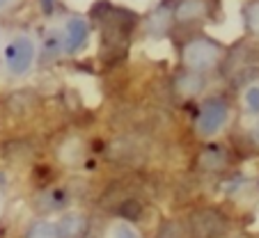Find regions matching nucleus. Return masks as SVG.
I'll return each mask as SVG.
<instances>
[{
	"mask_svg": "<svg viewBox=\"0 0 259 238\" xmlns=\"http://www.w3.org/2000/svg\"><path fill=\"white\" fill-rule=\"evenodd\" d=\"M167 16H170V14H167ZM167 16H165V12H156V14L152 16V21H149V28H152V30H158V32H161L163 25L167 23Z\"/></svg>",
	"mask_w": 259,
	"mask_h": 238,
	"instance_id": "2eb2a0df",
	"label": "nucleus"
},
{
	"mask_svg": "<svg viewBox=\"0 0 259 238\" xmlns=\"http://www.w3.org/2000/svg\"><path fill=\"white\" fill-rule=\"evenodd\" d=\"M220 58V49L209 41V39H197L184 49V62L193 71H206L211 69Z\"/></svg>",
	"mask_w": 259,
	"mask_h": 238,
	"instance_id": "f257e3e1",
	"label": "nucleus"
},
{
	"mask_svg": "<svg viewBox=\"0 0 259 238\" xmlns=\"http://www.w3.org/2000/svg\"><path fill=\"white\" fill-rule=\"evenodd\" d=\"M0 3H3V0H0Z\"/></svg>",
	"mask_w": 259,
	"mask_h": 238,
	"instance_id": "412c9836",
	"label": "nucleus"
},
{
	"mask_svg": "<svg viewBox=\"0 0 259 238\" xmlns=\"http://www.w3.org/2000/svg\"><path fill=\"white\" fill-rule=\"evenodd\" d=\"M248 23L252 30H259V5H252L248 12Z\"/></svg>",
	"mask_w": 259,
	"mask_h": 238,
	"instance_id": "dca6fc26",
	"label": "nucleus"
},
{
	"mask_svg": "<svg viewBox=\"0 0 259 238\" xmlns=\"http://www.w3.org/2000/svg\"><path fill=\"white\" fill-rule=\"evenodd\" d=\"M177 87H179L184 94H197L202 87H204V78H202L200 71H186L179 80H177Z\"/></svg>",
	"mask_w": 259,
	"mask_h": 238,
	"instance_id": "6e6552de",
	"label": "nucleus"
},
{
	"mask_svg": "<svg viewBox=\"0 0 259 238\" xmlns=\"http://www.w3.org/2000/svg\"><path fill=\"white\" fill-rule=\"evenodd\" d=\"M227 122V106L218 99H211L202 106L200 110V119H197V126H200L202 135H213L223 128V124Z\"/></svg>",
	"mask_w": 259,
	"mask_h": 238,
	"instance_id": "20e7f679",
	"label": "nucleus"
},
{
	"mask_svg": "<svg viewBox=\"0 0 259 238\" xmlns=\"http://www.w3.org/2000/svg\"><path fill=\"white\" fill-rule=\"evenodd\" d=\"M119 215H124V218H128V220H136L138 215H140V204H138L136 200H126L124 206L119 209Z\"/></svg>",
	"mask_w": 259,
	"mask_h": 238,
	"instance_id": "4468645a",
	"label": "nucleus"
},
{
	"mask_svg": "<svg viewBox=\"0 0 259 238\" xmlns=\"http://www.w3.org/2000/svg\"><path fill=\"white\" fill-rule=\"evenodd\" d=\"M245 103H248V110L250 112L259 115V87H257V85H252V87L245 92Z\"/></svg>",
	"mask_w": 259,
	"mask_h": 238,
	"instance_id": "ddd939ff",
	"label": "nucleus"
},
{
	"mask_svg": "<svg viewBox=\"0 0 259 238\" xmlns=\"http://www.w3.org/2000/svg\"><path fill=\"white\" fill-rule=\"evenodd\" d=\"M115 238H138V233L131 231L128 227H119L117 231H115Z\"/></svg>",
	"mask_w": 259,
	"mask_h": 238,
	"instance_id": "f3484780",
	"label": "nucleus"
},
{
	"mask_svg": "<svg viewBox=\"0 0 259 238\" xmlns=\"http://www.w3.org/2000/svg\"><path fill=\"white\" fill-rule=\"evenodd\" d=\"M193 238H218L225 231V218L213 209H200L188 220Z\"/></svg>",
	"mask_w": 259,
	"mask_h": 238,
	"instance_id": "f03ea898",
	"label": "nucleus"
},
{
	"mask_svg": "<svg viewBox=\"0 0 259 238\" xmlns=\"http://www.w3.org/2000/svg\"><path fill=\"white\" fill-rule=\"evenodd\" d=\"M202 14H204V3H202V0H186V3H181V7L177 10V19H181V21L200 19Z\"/></svg>",
	"mask_w": 259,
	"mask_h": 238,
	"instance_id": "1a4fd4ad",
	"label": "nucleus"
},
{
	"mask_svg": "<svg viewBox=\"0 0 259 238\" xmlns=\"http://www.w3.org/2000/svg\"><path fill=\"white\" fill-rule=\"evenodd\" d=\"M60 238H80V233L85 231V218L83 215H64L58 224Z\"/></svg>",
	"mask_w": 259,
	"mask_h": 238,
	"instance_id": "0eeeda50",
	"label": "nucleus"
},
{
	"mask_svg": "<svg viewBox=\"0 0 259 238\" xmlns=\"http://www.w3.org/2000/svg\"><path fill=\"white\" fill-rule=\"evenodd\" d=\"M25 238H60V231L51 222H34L28 229V236Z\"/></svg>",
	"mask_w": 259,
	"mask_h": 238,
	"instance_id": "9b49d317",
	"label": "nucleus"
},
{
	"mask_svg": "<svg viewBox=\"0 0 259 238\" xmlns=\"http://www.w3.org/2000/svg\"><path fill=\"white\" fill-rule=\"evenodd\" d=\"M88 23H85L80 16H73V19H69L67 23V37H64V51L67 53H76V51L83 49V44L88 41Z\"/></svg>",
	"mask_w": 259,
	"mask_h": 238,
	"instance_id": "39448f33",
	"label": "nucleus"
},
{
	"mask_svg": "<svg viewBox=\"0 0 259 238\" xmlns=\"http://www.w3.org/2000/svg\"><path fill=\"white\" fill-rule=\"evenodd\" d=\"M175 229H177V227H175V224H172V222H170V224H165V227L161 229V238H179V236H177V233H172V231H175Z\"/></svg>",
	"mask_w": 259,
	"mask_h": 238,
	"instance_id": "a211bd4d",
	"label": "nucleus"
},
{
	"mask_svg": "<svg viewBox=\"0 0 259 238\" xmlns=\"http://www.w3.org/2000/svg\"><path fill=\"white\" fill-rule=\"evenodd\" d=\"M252 135H254V140L259 142V124H257V128H254V133H252Z\"/></svg>",
	"mask_w": 259,
	"mask_h": 238,
	"instance_id": "aec40b11",
	"label": "nucleus"
},
{
	"mask_svg": "<svg viewBox=\"0 0 259 238\" xmlns=\"http://www.w3.org/2000/svg\"><path fill=\"white\" fill-rule=\"evenodd\" d=\"M32 103H34V99L30 97L28 92H16L14 97L10 99V108L19 115V112H28L30 108H32Z\"/></svg>",
	"mask_w": 259,
	"mask_h": 238,
	"instance_id": "f8f14e48",
	"label": "nucleus"
},
{
	"mask_svg": "<svg viewBox=\"0 0 259 238\" xmlns=\"http://www.w3.org/2000/svg\"><path fill=\"white\" fill-rule=\"evenodd\" d=\"M225 163H227V151L223 149L220 145L204 147V151L200 154V165L204 167V170H209V172L225 167Z\"/></svg>",
	"mask_w": 259,
	"mask_h": 238,
	"instance_id": "423d86ee",
	"label": "nucleus"
},
{
	"mask_svg": "<svg viewBox=\"0 0 259 238\" xmlns=\"http://www.w3.org/2000/svg\"><path fill=\"white\" fill-rule=\"evenodd\" d=\"M67 204V195L62 190H51V193L41 195L39 197V206L41 209H49V211H55V209H62Z\"/></svg>",
	"mask_w": 259,
	"mask_h": 238,
	"instance_id": "9d476101",
	"label": "nucleus"
},
{
	"mask_svg": "<svg viewBox=\"0 0 259 238\" xmlns=\"http://www.w3.org/2000/svg\"><path fill=\"white\" fill-rule=\"evenodd\" d=\"M41 3V10L49 14V12H53V5H55V0H39Z\"/></svg>",
	"mask_w": 259,
	"mask_h": 238,
	"instance_id": "6ab92c4d",
	"label": "nucleus"
},
{
	"mask_svg": "<svg viewBox=\"0 0 259 238\" xmlns=\"http://www.w3.org/2000/svg\"><path fill=\"white\" fill-rule=\"evenodd\" d=\"M34 60V44L30 37H16L12 39L5 49V64L12 73H25L32 67Z\"/></svg>",
	"mask_w": 259,
	"mask_h": 238,
	"instance_id": "7ed1b4c3",
	"label": "nucleus"
}]
</instances>
